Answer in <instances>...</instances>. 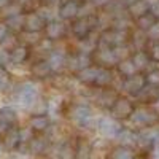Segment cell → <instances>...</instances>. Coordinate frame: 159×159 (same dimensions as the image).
<instances>
[{
    "instance_id": "obj_1",
    "label": "cell",
    "mask_w": 159,
    "mask_h": 159,
    "mask_svg": "<svg viewBox=\"0 0 159 159\" xmlns=\"http://www.w3.org/2000/svg\"><path fill=\"white\" fill-rule=\"evenodd\" d=\"M21 145V129L16 126H8L0 130V147L5 151H15Z\"/></svg>"
},
{
    "instance_id": "obj_2",
    "label": "cell",
    "mask_w": 159,
    "mask_h": 159,
    "mask_svg": "<svg viewBox=\"0 0 159 159\" xmlns=\"http://www.w3.org/2000/svg\"><path fill=\"white\" fill-rule=\"evenodd\" d=\"M129 119L135 126H140V127H151L153 124L157 123L159 119V115L151 110V108H134V111L130 113Z\"/></svg>"
},
{
    "instance_id": "obj_3",
    "label": "cell",
    "mask_w": 159,
    "mask_h": 159,
    "mask_svg": "<svg viewBox=\"0 0 159 159\" xmlns=\"http://www.w3.org/2000/svg\"><path fill=\"white\" fill-rule=\"evenodd\" d=\"M69 115H70L72 121L76 126H80V127H86L92 121V111L84 103H75V105H72Z\"/></svg>"
},
{
    "instance_id": "obj_4",
    "label": "cell",
    "mask_w": 159,
    "mask_h": 159,
    "mask_svg": "<svg viewBox=\"0 0 159 159\" xmlns=\"http://www.w3.org/2000/svg\"><path fill=\"white\" fill-rule=\"evenodd\" d=\"M121 129H123V126H121V123H119V119H116V118L102 116V118H99V121H97V130L103 137L115 139Z\"/></svg>"
},
{
    "instance_id": "obj_5",
    "label": "cell",
    "mask_w": 159,
    "mask_h": 159,
    "mask_svg": "<svg viewBox=\"0 0 159 159\" xmlns=\"http://www.w3.org/2000/svg\"><path fill=\"white\" fill-rule=\"evenodd\" d=\"M97 24H99V19H97L94 15H91V16H88V18H80L78 21H75V22L72 24V32H73V35H75L76 38L81 40V38L89 37L92 27H94V25H97Z\"/></svg>"
},
{
    "instance_id": "obj_6",
    "label": "cell",
    "mask_w": 159,
    "mask_h": 159,
    "mask_svg": "<svg viewBox=\"0 0 159 159\" xmlns=\"http://www.w3.org/2000/svg\"><path fill=\"white\" fill-rule=\"evenodd\" d=\"M37 99H38V91L32 83H24L19 86L18 100L24 108H32L37 102Z\"/></svg>"
},
{
    "instance_id": "obj_7",
    "label": "cell",
    "mask_w": 159,
    "mask_h": 159,
    "mask_svg": "<svg viewBox=\"0 0 159 159\" xmlns=\"http://www.w3.org/2000/svg\"><path fill=\"white\" fill-rule=\"evenodd\" d=\"M89 65H92V57H91V54L80 51L78 54L67 57V64H65V67L70 69L72 72H76V73H78L80 70L89 67Z\"/></svg>"
},
{
    "instance_id": "obj_8",
    "label": "cell",
    "mask_w": 159,
    "mask_h": 159,
    "mask_svg": "<svg viewBox=\"0 0 159 159\" xmlns=\"http://www.w3.org/2000/svg\"><path fill=\"white\" fill-rule=\"evenodd\" d=\"M132 111H134V105L126 97H118L111 105V113L116 119H126L130 116Z\"/></svg>"
},
{
    "instance_id": "obj_9",
    "label": "cell",
    "mask_w": 159,
    "mask_h": 159,
    "mask_svg": "<svg viewBox=\"0 0 159 159\" xmlns=\"http://www.w3.org/2000/svg\"><path fill=\"white\" fill-rule=\"evenodd\" d=\"M145 84H147L145 76L140 75V73H134V75H130V76H126L124 83H123V89L127 92V94L137 96Z\"/></svg>"
},
{
    "instance_id": "obj_10",
    "label": "cell",
    "mask_w": 159,
    "mask_h": 159,
    "mask_svg": "<svg viewBox=\"0 0 159 159\" xmlns=\"http://www.w3.org/2000/svg\"><path fill=\"white\" fill-rule=\"evenodd\" d=\"M45 24H46V21L38 13H29V15H25V19H24V30L42 32L45 29Z\"/></svg>"
},
{
    "instance_id": "obj_11",
    "label": "cell",
    "mask_w": 159,
    "mask_h": 159,
    "mask_svg": "<svg viewBox=\"0 0 159 159\" xmlns=\"http://www.w3.org/2000/svg\"><path fill=\"white\" fill-rule=\"evenodd\" d=\"M45 34H46V38H49V40H59V38H62L64 37V34H65V25H64V22H61V21H54V19H51V21H48L46 24H45Z\"/></svg>"
},
{
    "instance_id": "obj_12",
    "label": "cell",
    "mask_w": 159,
    "mask_h": 159,
    "mask_svg": "<svg viewBox=\"0 0 159 159\" xmlns=\"http://www.w3.org/2000/svg\"><path fill=\"white\" fill-rule=\"evenodd\" d=\"M96 59L102 67H111V65L118 64V57L115 54L113 48H97Z\"/></svg>"
},
{
    "instance_id": "obj_13",
    "label": "cell",
    "mask_w": 159,
    "mask_h": 159,
    "mask_svg": "<svg viewBox=\"0 0 159 159\" xmlns=\"http://www.w3.org/2000/svg\"><path fill=\"white\" fill-rule=\"evenodd\" d=\"M78 8H80V3L75 2V0H67L64 2L61 7H59V16L61 19H73L78 16Z\"/></svg>"
},
{
    "instance_id": "obj_14",
    "label": "cell",
    "mask_w": 159,
    "mask_h": 159,
    "mask_svg": "<svg viewBox=\"0 0 159 159\" xmlns=\"http://www.w3.org/2000/svg\"><path fill=\"white\" fill-rule=\"evenodd\" d=\"M52 73V69L48 61H38L30 67V75L37 80H45Z\"/></svg>"
},
{
    "instance_id": "obj_15",
    "label": "cell",
    "mask_w": 159,
    "mask_h": 159,
    "mask_svg": "<svg viewBox=\"0 0 159 159\" xmlns=\"http://www.w3.org/2000/svg\"><path fill=\"white\" fill-rule=\"evenodd\" d=\"M148 11H150V0H137V2L130 3V5L127 7L129 16L134 18V19L143 16L145 13H148Z\"/></svg>"
},
{
    "instance_id": "obj_16",
    "label": "cell",
    "mask_w": 159,
    "mask_h": 159,
    "mask_svg": "<svg viewBox=\"0 0 159 159\" xmlns=\"http://www.w3.org/2000/svg\"><path fill=\"white\" fill-rule=\"evenodd\" d=\"M46 61L49 62L52 72H59L65 67V64H67V56H65L64 51H51V54Z\"/></svg>"
},
{
    "instance_id": "obj_17",
    "label": "cell",
    "mask_w": 159,
    "mask_h": 159,
    "mask_svg": "<svg viewBox=\"0 0 159 159\" xmlns=\"http://www.w3.org/2000/svg\"><path fill=\"white\" fill-rule=\"evenodd\" d=\"M48 148V142L42 137H32L27 143V151L34 156H40L43 154Z\"/></svg>"
},
{
    "instance_id": "obj_18",
    "label": "cell",
    "mask_w": 159,
    "mask_h": 159,
    "mask_svg": "<svg viewBox=\"0 0 159 159\" xmlns=\"http://www.w3.org/2000/svg\"><path fill=\"white\" fill-rule=\"evenodd\" d=\"M16 121H18V111L13 107L5 105V107L0 108V123H3L8 127V126H15Z\"/></svg>"
},
{
    "instance_id": "obj_19",
    "label": "cell",
    "mask_w": 159,
    "mask_h": 159,
    "mask_svg": "<svg viewBox=\"0 0 159 159\" xmlns=\"http://www.w3.org/2000/svg\"><path fill=\"white\" fill-rule=\"evenodd\" d=\"M10 57H11V62L13 64H22L27 61L29 57V48L27 45H16L10 51Z\"/></svg>"
},
{
    "instance_id": "obj_20",
    "label": "cell",
    "mask_w": 159,
    "mask_h": 159,
    "mask_svg": "<svg viewBox=\"0 0 159 159\" xmlns=\"http://www.w3.org/2000/svg\"><path fill=\"white\" fill-rule=\"evenodd\" d=\"M113 83V72L108 67H99V73L96 76L94 84L99 88H107Z\"/></svg>"
},
{
    "instance_id": "obj_21",
    "label": "cell",
    "mask_w": 159,
    "mask_h": 159,
    "mask_svg": "<svg viewBox=\"0 0 159 159\" xmlns=\"http://www.w3.org/2000/svg\"><path fill=\"white\" fill-rule=\"evenodd\" d=\"M30 129L32 130H35V132H43V130H46L48 127H49V124H51V121H49V118L46 116V115H43V113H38V115H35V116H32L30 118Z\"/></svg>"
},
{
    "instance_id": "obj_22",
    "label": "cell",
    "mask_w": 159,
    "mask_h": 159,
    "mask_svg": "<svg viewBox=\"0 0 159 159\" xmlns=\"http://www.w3.org/2000/svg\"><path fill=\"white\" fill-rule=\"evenodd\" d=\"M121 145H124V147H130V145H137V134L134 130L130 129H121L118 132V135L115 137Z\"/></svg>"
},
{
    "instance_id": "obj_23",
    "label": "cell",
    "mask_w": 159,
    "mask_h": 159,
    "mask_svg": "<svg viewBox=\"0 0 159 159\" xmlns=\"http://www.w3.org/2000/svg\"><path fill=\"white\" fill-rule=\"evenodd\" d=\"M24 19H25V15L22 13H18V15H13V16H8L5 18V24L7 27L13 32H19L24 29Z\"/></svg>"
},
{
    "instance_id": "obj_24",
    "label": "cell",
    "mask_w": 159,
    "mask_h": 159,
    "mask_svg": "<svg viewBox=\"0 0 159 159\" xmlns=\"http://www.w3.org/2000/svg\"><path fill=\"white\" fill-rule=\"evenodd\" d=\"M97 73H99V67H96V65H89V67H86V69L78 72V81H81V83H92V84H94Z\"/></svg>"
},
{
    "instance_id": "obj_25",
    "label": "cell",
    "mask_w": 159,
    "mask_h": 159,
    "mask_svg": "<svg viewBox=\"0 0 159 159\" xmlns=\"http://www.w3.org/2000/svg\"><path fill=\"white\" fill-rule=\"evenodd\" d=\"M130 59H132V62H134V65L137 67V70L147 69L148 64H150V56H148V52L143 51V49H137L134 54H132Z\"/></svg>"
},
{
    "instance_id": "obj_26",
    "label": "cell",
    "mask_w": 159,
    "mask_h": 159,
    "mask_svg": "<svg viewBox=\"0 0 159 159\" xmlns=\"http://www.w3.org/2000/svg\"><path fill=\"white\" fill-rule=\"evenodd\" d=\"M116 67H118V72L121 73L123 76H130V75H134V73H137V72H139L130 57L121 59V61H119V62L116 64Z\"/></svg>"
},
{
    "instance_id": "obj_27",
    "label": "cell",
    "mask_w": 159,
    "mask_h": 159,
    "mask_svg": "<svg viewBox=\"0 0 159 159\" xmlns=\"http://www.w3.org/2000/svg\"><path fill=\"white\" fill-rule=\"evenodd\" d=\"M116 99H118V96L115 94V91H102L97 96L96 102H97V105H100L103 108H111V105L115 103Z\"/></svg>"
},
{
    "instance_id": "obj_28",
    "label": "cell",
    "mask_w": 159,
    "mask_h": 159,
    "mask_svg": "<svg viewBox=\"0 0 159 159\" xmlns=\"http://www.w3.org/2000/svg\"><path fill=\"white\" fill-rule=\"evenodd\" d=\"M137 96H139V99L142 102H153V100H156L159 97V92H157V88L148 84V86H143L142 91L139 92Z\"/></svg>"
},
{
    "instance_id": "obj_29",
    "label": "cell",
    "mask_w": 159,
    "mask_h": 159,
    "mask_svg": "<svg viewBox=\"0 0 159 159\" xmlns=\"http://www.w3.org/2000/svg\"><path fill=\"white\" fill-rule=\"evenodd\" d=\"M110 159H135V157H134V151H132L129 147L119 145V147H116L110 153Z\"/></svg>"
},
{
    "instance_id": "obj_30",
    "label": "cell",
    "mask_w": 159,
    "mask_h": 159,
    "mask_svg": "<svg viewBox=\"0 0 159 159\" xmlns=\"http://www.w3.org/2000/svg\"><path fill=\"white\" fill-rule=\"evenodd\" d=\"M156 21H157V19L148 11V13H145L143 16L137 18V19H135V24H137V29H140V30H143V32H147Z\"/></svg>"
},
{
    "instance_id": "obj_31",
    "label": "cell",
    "mask_w": 159,
    "mask_h": 159,
    "mask_svg": "<svg viewBox=\"0 0 159 159\" xmlns=\"http://www.w3.org/2000/svg\"><path fill=\"white\" fill-rule=\"evenodd\" d=\"M148 43V37H147V32H143L140 29H137L132 35V45H134L137 49H143Z\"/></svg>"
},
{
    "instance_id": "obj_32",
    "label": "cell",
    "mask_w": 159,
    "mask_h": 159,
    "mask_svg": "<svg viewBox=\"0 0 159 159\" xmlns=\"http://www.w3.org/2000/svg\"><path fill=\"white\" fill-rule=\"evenodd\" d=\"M18 13H21V3H7L2 10H0V15H2L3 18L18 15Z\"/></svg>"
},
{
    "instance_id": "obj_33",
    "label": "cell",
    "mask_w": 159,
    "mask_h": 159,
    "mask_svg": "<svg viewBox=\"0 0 159 159\" xmlns=\"http://www.w3.org/2000/svg\"><path fill=\"white\" fill-rule=\"evenodd\" d=\"M11 84V75L8 73L7 69H3L2 65H0V91L5 92Z\"/></svg>"
},
{
    "instance_id": "obj_34",
    "label": "cell",
    "mask_w": 159,
    "mask_h": 159,
    "mask_svg": "<svg viewBox=\"0 0 159 159\" xmlns=\"http://www.w3.org/2000/svg\"><path fill=\"white\" fill-rule=\"evenodd\" d=\"M42 37H40V32H29V30H24L22 34V42L25 45H37Z\"/></svg>"
},
{
    "instance_id": "obj_35",
    "label": "cell",
    "mask_w": 159,
    "mask_h": 159,
    "mask_svg": "<svg viewBox=\"0 0 159 159\" xmlns=\"http://www.w3.org/2000/svg\"><path fill=\"white\" fill-rule=\"evenodd\" d=\"M94 5H92V2H84V3H81L80 5V8H78V16L80 18H88V16H91V15H94Z\"/></svg>"
},
{
    "instance_id": "obj_36",
    "label": "cell",
    "mask_w": 159,
    "mask_h": 159,
    "mask_svg": "<svg viewBox=\"0 0 159 159\" xmlns=\"http://www.w3.org/2000/svg\"><path fill=\"white\" fill-rule=\"evenodd\" d=\"M145 81H147V84H150V86L159 88V69L150 70L147 75H145Z\"/></svg>"
},
{
    "instance_id": "obj_37",
    "label": "cell",
    "mask_w": 159,
    "mask_h": 159,
    "mask_svg": "<svg viewBox=\"0 0 159 159\" xmlns=\"http://www.w3.org/2000/svg\"><path fill=\"white\" fill-rule=\"evenodd\" d=\"M96 48H97V42H92V40H89L88 37L81 38V43H80V51L81 52H88V54H91Z\"/></svg>"
},
{
    "instance_id": "obj_38",
    "label": "cell",
    "mask_w": 159,
    "mask_h": 159,
    "mask_svg": "<svg viewBox=\"0 0 159 159\" xmlns=\"http://www.w3.org/2000/svg\"><path fill=\"white\" fill-rule=\"evenodd\" d=\"M129 27H130V21H129V18L116 16V19L113 21V29H118V30H127Z\"/></svg>"
},
{
    "instance_id": "obj_39",
    "label": "cell",
    "mask_w": 159,
    "mask_h": 159,
    "mask_svg": "<svg viewBox=\"0 0 159 159\" xmlns=\"http://www.w3.org/2000/svg\"><path fill=\"white\" fill-rule=\"evenodd\" d=\"M89 153H91V145H88L86 142L78 145V148H76V157L78 159H89Z\"/></svg>"
},
{
    "instance_id": "obj_40",
    "label": "cell",
    "mask_w": 159,
    "mask_h": 159,
    "mask_svg": "<svg viewBox=\"0 0 159 159\" xmlns=\"http://www.w3.org/2000/svg\"><path fill=\"white\" fill-rule=\"evenodd\" d=\"M113 51H115V54L118 57V62L121 61V59H126L129 57V46L127 45H118V46H113Z\"/></svg>"
},
{
    "instance_id": "obj_41",
    "label": "cell",
    "mask_w": 159,
    "mask_h": 159,
    "mask_svg": "<svg viewBox=\"0 0 159 159\" xmlns=\"http://www.w3.org/2000/svg\"><path fill=\"white\" fill-rule=\"evenodd\" d=\"M0 45H2V48H3V49H8V51H11L13 48H15V46L18 45V38H16L15 35H11V34L8 32V35L3 38V42L0 43Z\"/></svg>"
},
{
    "instance_id": "obj_42",
    "label": "cell",
    "mask_w": 159,
    "mask_h": 159,
    "mask_svg": "<svg viewBox=\"0 0 159 159\" xmlns=\"http://www.w3.org/2000/svg\"><path fill=\"white\" fill-rule=\"evenodd\" d=\"M147 37H148V40H151V42H159V21H156L147 30Z\"/></svg>"
},
{
    "instance_id": "obj_43",
    "label": "cell",
    "mask_w": 159,
    "mask_h": 159,
    "mask_svg": "<svg viewBox=\"0 0 159 159\" xmlns=\"http://www.w3.org/2000/svg\"><path fill=\"white\" fill-rule=\"evenodd\" d=\"M148 56H150L151 61L159 62V42H153V43H151L150 51H148Z\"/></svg>"
},
{
    "instance_id": "obj_44",
    "label": "cell",
    "mask_w": 159,
    "mask_h": 159,
    "mask_svg": "<svg viewBox=\"0 0 159 159\" xmlns=\"http://www.w3.org/2000/svg\"><path fill=\"white\" fill-rule=\"evenodd\" d=\"M11 62V57H10V51L8 49H0V65L2 67H5V65H8Z\"/></svg>"
},
{
    "instance_id": "obj_45",
    "label": "cell",
    "mask_w": 159,
    "mask_h": 159,
    "mask_svg": "<svg viewBox=\"0 0 159 159\" xmlns=\"http://www.w3.org/2000/svg\"><path fill=\"white\" fill-rule=\"evenodd\" d=\"M150 13H151L156 19H159V0L150 2Z\"/></svg>"
},
{
    "instance_id": "obj_46",
    "label": "cell",
    "mask_w": 159,
    "mask_h": 159,
    "mask_svg": "<svg viewBox=\"0 0 159 159\" xmlns=\"http://www.w3.org/2000/svg\"><path fill=\"white\" fill-rule=\"evenodd\" d=\"M30 139H32L30 129H21V143H25V145H27Z\"/></svg>"
},
{
    "instance_id": "obj_47",
    "label": "cell",
    "mask_w": 159,
    "mask_h": 159,
    "mask_svg": "<svg viewBox=\"0 0 159 159\" xmlns=\"http://www.w3.org/2000/svg\"><path fill=\"white\" fill-rule=\"evenodd\" d=\"M8 32H10V29L7 27V24L5 22H0V43L3 42V38L8 35Z\"/></svg>"
},
{
    "instance_id": "obj_48",
    "label": "cell",
    "mask_w": 159,
    "mask_h": 159,
    "mask_svg": "<svg viewBox=\"0 0 159 159\" xmlns=\"http://www.w3.org/2000/svg\"><path fill=\"white\" fill-rule=\"evenodd\" d=\"M92 2V5H94L96 8L99 7V8H102V7H108V3L111 2V0H91Z\"/></svg>"
},
{
    "instance_id": "obj_49",
    "label": "cell",
    "mask_w": 159,
    "mask_h": 159,
    "mask_svg": "<svg viewBox=\"0 0 159 159\" xmlns=\"http://www.w3.org/2000/svg\"><path fill=\"white\" fill-rule=\"evenodd\" d=\"M151 154H153V159H159V142L153 143V151H151Z\"/></svg>"
},
{
    "instance_id": "obj_50",
    "label": "cell",
    "mask_w": 159,
    "mask_h": 159,
    "mask_svg": "<svg viewBox=\"0 0 159 159\" xmlns=\"http://www.w3.org/2000/svg\"><path fill=\"white\" fill-rule=\"evenodd\" d=\"M121 2L126 5V7H129L130 3H134V2H137V0H121Z\"/></svg>"
},
{
    "instance_id": "obj_51",
    "label": "cell",
    "mask_w": 159,
    "mask_h": 159,
    "mask_svg": "<svg viewBox=\"0 0 159 159\" xmlns=\"http://www.w3.org/2000/svg\"><path fill=\"white\" fill-rule=\"evenodd\" d=\"M2 2H5V3H10V2H11V0H2Z\"/></svg>"
},
{
    "instance_id": "obj_52",
    "label": "cell",
    "mask_w": 159,
    "mask_h": 159,
    "mask_svg": "<svg viewBox=\"0 0 159 159\" xmlns=\"http://www.w3.org/2000/svg\"><path fill=\"white\" fill-rule=\"evenodd\" d=\"M156 105H157V107H159V97L156 99Z\"/></svg>"
},
{
    "instance_id": "obj_53",
    "label": "cell",
    "mask_w": 159,
    "mask_h": 159,
    "mask_svg": "<svg viewBox=\"0 0 159 159\" xmlns=\"http://www.w3.org/2000/svg\"><path fill=\"white\" fill-rule=\"evenodd\" d=\"M0 154H2V147H0Z\"/></svg>"
},
{
    "instance_id": "obj_54",
    "label": "cell",
    "mask_w": 159,
    "mask_h": 159,
    "mask_svg": "<svg viewBox=\"0 0 159 159\" xmlns=\"http://www.w3.org/2000/svg\"><path fill=\"white\" fill-rule=\"evenodd\" d=\"M19 2H25V0H19Z\"/></svg>"
}]
</instances>
